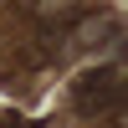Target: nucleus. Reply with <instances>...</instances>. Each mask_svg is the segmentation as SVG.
I'll list each match as a JSON object with an SVG mask.
<instances>
[{
    "label": "nucleus",
    "instance_id": "f03ea898",
    "mask_svg": "<svg viewBox=\"0 0 128 128\" xmlns=\"http://www.w3.org/2000/svg\"><path fill=\"white\" fill-rule=\"evenodd\" d=\"M102 36H113V20H87V26L77 31V41H87V46H92V41H102Z\"/></svg>",
    "mask_w": 128,
    "mask_h": 128
},
{
    "label": "nucleus",
    "instance_id": "f257e3e1",
    "mask_svg": "<svg viewBox=\"0 0 128 128\" xmlns=\"http://www.w3.org/2000/svg\"><path fill=\"white\" fill-rule=\"evenodd\" d=\"M118 98H123V72L118 67H102L98 77H87L77 87V108L82 113H102V108H113Z\"/></svg>",
    "mask_w": 128,
    "mask_h": 128
}]
</instances>
